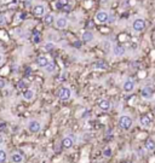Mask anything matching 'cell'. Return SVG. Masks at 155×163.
Here are the masks:
<instances>
[{"label":"cell","instance_id":"cell-4","mask_svg":"<svg viewBox=\"0 0 155 163\" xmlns=\"http://www.w3.org/2000/svg\"><path fill=\"white\" fill-rule=\"evenodd\" d=\"M108 18H109V13H108L106 10L98 11V12L96 13V16H95L96 22L99 23V24H106V23H108Z\"/></svg>","mask_w":155,"mask_h":163},{"label":"cell","instance_id":"cell-9","mask_svg":"<svg viewBox=\"0 0 155 163\" xmlns=\"http://www.w3.org/2000/svg\"><path fill=\"white\" fill-rule=\"evenodd\" d=\"M113 55L115 57H124L126 55V48L121 45H114L113 46Z\"/></svg>","mask_w":155,"mask_h":163},{"label":"cell","instance_id":"cell-3","mask_svg":"<svg viewBox=\"0 0 155 163\" xmlns=\"http://www.w3.org/2000/svg\"><path fill=\"white\" fill-rule=\"evenodd\" d=\"M32 12H33V15L36 16V17H44V16L47 13V8H46V6L42 5V4H35V5L33 6V8H32Z\"/></svg>","mask_w":155,"mask_h":163},{"label":"cell","instance_id":"cell-2","mask_svg":"<svg viewBox=\"0 0 155 163\" xmlns=\"http://www.w3.org/2000/svg\"><path fill=\"white\" fill-rule=\"evenodd\" d=\"M146 27H147V23H146L144 18H142V17H137V18H135L133 22H132V29H133L136 33H141V32H143V30L146 29Z\"/></svg>","mask_w":155,"mask_h":163},{"label":"cell","instance_id":"cell-7","mask_svg":"<svg viewBox=\"0 0 155 163\" xmlns=\"http://www.w3.org/2000/svg\"><path fill=\"white\" fill-rule=\"evenodd\" d=\"M136 88V83L132 79H126L123 83V91L125 93H132Z\"/></svg>","mask_w":155,"mask_h":163},{"label":"cell","instance_id":"cell-8","mask_svg":"<svg viewBox=\"0 0 155 163\" xmlns=\"http://www.w3.org/2000/svg\"><path fill=\"white\" fill-rule=\"evenodd\" d=\"M55 25L58 28V29H66L68 27V18L66 16H58L56 17L55 19Z\"/></svg>","mask_w":155,"mask_h":163},{"label":"cell","instance_id":"cell-15","mask_svg":"<svg viewBox=\"0 0 155 163\" xmlns=\"http://www.w3.org/2000/svg\"><path fill=\"white\" fill-rule=\"evenodd\" d=\"M49 58L46 57V56H39L38 58H36V64L40 67V68H45L47 64H49Z\"/></svg>","mask_w":155,"mask_h":163},{"label":"cell","instance_id":"cell-13","mask_svg":"<svg viewBox=\"0 0 155 163\" xmlns=\"http://www.w3.org/2000/svg\"><path fill=\"white\" fill-rule=\"evenodd\" d=\"M81 39H83V41H85V42H91V41L95 40V34H93L92 32H90V30H86V32L83 33Z\"/></svg>","mask_w":155,"mask_h":163},{"label":"cell","instance_id":"cell-22","mask_svg":"<svg viewBox=\"0 0 155 163\" xmlns=\"http://www.w3.org/2000/svg\"><path fill=\"white\" fill-rule=\"evenodd\" d=\"M7 161V154L0 149V163H5Z\"/></svg>","mask_w":155,"mask_h":163},{"label":"cell","instance_id":"cell-5","mask_svg":"<svg viewBox=\"0 0 155 163\" xmlns=\"http://www.w3.org/2000/svg\"><path fill=\"white\" fill-rule=\"evenodd\" d=\"M27 128L30 133H39L41 131V123L38 121V120H30L27 125Z\"/></svg>","mask_w":155,"mask_h":163},{"label":"cell","instance_id":"cell-21","mask_svg":"<svg viewBox=\"0 0 155 163\" xmlns=\"http://www.w3.org/2000/svg\"><path fill=\"white\" fill-rule=\"evenodd\" d=\"M53 48H56V45H55L53 42H46V44L44 45V50H45L46 52H50V51H52Z\"/></svg>","mask_w":155,"mask_h":163},{"label":"cell","instance_id":"cell-28","mask_svg":"<svg viewBox=\"0 0 155 163\" xmlns=\"http://www.w3.org/2000/svg\"><path fill=\"white\" fill-rule=\"evenodd\" d=\"M101 2H103V4H106V2H108V0H101Z\"/></svg>","mask_w":155,"mask_h":163},{"label":"cell","instance_id":"cell-10","mask_svg":"<svg viewBox=\"0 0 155 163\" xmlns=\"http://www.w3.org/2000/svg\"><path fill=\"white\" fill-rule=\"evenodd\" d=\"M62 146H63V149H66V150L72 149V148L74 146V139H73L70 135L64 137L63 140H62Z\"/></svg>","mask_w":155,"mask_h":163},{"label":"cell","instance_id":"cell-6","mask_svg":"<svg viewBox=\"0 0 155 163\" xmlns=\"http://www.w3.org/2000/svg\"><path fill=\"white\" fill-rule=\"evenodd\" d=\"M72 97V91L68 88V87H62L59 91H58V99L62 100V101H67L69 100Z\"/></svg>","mask_w":155,"mask_h":163},{"label":"cell","instance_id":"cell-24","mask_svg":"<svg viewBox=\"0 0 155 163\" xmlns=\"http://www.w3.org/2000/svg\"><path fill=\"white\" fill-rule=\"evenodd\" d=\"M103 155H104V157H110L112 156V149H106L103 151Z\"/></svg>","mask_w":155,"mask_h":163},{"label":"cell","instance_id":"cell-27","mask_svg":"<svg viewBox=\"0 0 155 163\" xmlns=\"http://www.w3.org/2000/svg\"><path fill=\"white\" fill-rule=\"evenodd\" d=\"M2 62H4V56H2L1 53H0V64H1Z\"/></svg>","mask_w":155,"mask_h":163},{"label":"cell","instance_id":"cell-25","mask_svg":"<svg viewBox=\"0 0 155 163\" xmlns=\"http://www.w3.org/2000/svg\"><path fill=\"white\" fill-rule=\"evenodd\" d=\"M96 67H98V69H107V64L106 63H97L96 64Z\"/></svg>","mask_w":155,"mask_h":163},{"label":"cell","instance_id":"cell-12","mask_svg":"<svg viewBox=\"0 0 155 163\" xmlns=\"http://www.w3.org/2000/svg\"><path fill=\"white\" fill-rule=\"evenodd\" d=\"M55 19H56V16L53 15V13H51V12H47L45 16H44V23L46 24V25H51V24H53L55 23Z\"/></svg>","mask_w":155,"mask_h":163},{"label":"cell","instance_id":"cell-23","mask_svg":"<svg viewBox=\"0 0 155 163\" xmlns=\"http://www.w3.org/2000/svg\"><path fill=\"white\" fill-rule=\"evenodd\" d=\"M27 87H28V82L27 81H23L22 80V81L18 83V88H21V89H24V88L27 89Z\"/></svg>","mask_w":155,"mask_h":163},{"label":"cell","instance_id":"cell-20","mask_svg":"<svg viewBox=\"0 0 155 163\" xmlns=\"http://www.w3.org/2000/svg\"><path fill=\"white\" fill-rule=\"evenodd\" d=\"M146 149H147L148 151H154L155 150V141L153 140V139L147 140V143H146Z\"/></svg>","mask_w":155,"mask_h":163},{"label":"cell","instance_id":"cell-19","mask_svg":"<svg viewBox=\"0 0 155 163\" xmlns=\"http://www.w3.org/2000/svg\"><path fill=\"white\" fill-rule=\"evenodd\" d=\"M44 70H45L47 74H52V73H55V70H56V64H55L53 62H49V64L44 68Z\"/></svg>","mask_w":155,"mask_h":163},{"label":"cell","instance_id":"cell-14","mask_svg":"<svg viewBox=\"0 0 155 163\" xmlns=\"http://www.w3.org/2000/svg\"><path fill=\"white\" fill-rule=\"evenodd\" d=\"M23 98H24V100H27V101H32V100L35 98V92H34L33 89L27 88V89L23 92Z\"/></svg>","mask_w":155,"mask_h":163},{"label":"cell","instance_id":"cell-11","mask_svg":"<svg viewBox=\"0 0 155 163\" xmlns=\"http://www.w3.org/2000/svg\"><path fill=\"white\" fill-rule=\"evenodd\" d=\"M110 101L109 100H107V99H101L99 101H98V108L102 110V111H104V112H107V111H109L110 110Z\"/></svg>","mask_w":155,"mask_h":163},{"label":"cell","instance_id":"cell-16","mask_svg":"<svg viewBox=\"0 0 155 163\" xmlns=\"http://www.w3.org/2000/svg\"><path fill=\"white\" fill-rule=\"evenodd\" d=\"M141 94L144 99H152L153 98V91L149 87H143L141 91Z\"/></svg>","mask_w":155,"mask_h":163},{"label":"cell","instance_id":"cell-29","mask_svg":"<svg viewBox=\"0 0 155 163\" xmlns=\"http://www.w3.org/2000/svg\"><path fill=\"white\" fill-rule=\"evenodd\" d=\"M154 112H155V106H154Z\"/></svg>","mask_w":155,"mask_h":163},{"label":"cell","instance_id":"cell-1","mask_svg":"<svg viewBox=\"0 0 155 163\" xmlns=\"http://www.w3.org/2000/svg\"><path fill=\"white\" fill-rule=\"evenodd\" d=\"M132 126H133V120H132L129 115H123V116H120V118H119V127H120L121 129L129 131V129L132 128Z\"/></svg>","mask_w":155,"mask_h":163},{"label":"cell","instance_id":"cell-26","mask_svg":"<svg viewBox=\"0 0 155 163\" xmlns=\"http://www.w3.org/2000/svg\"><path fill=\"white\" fill-rule=\"evenodd\" d=\"M5 86H6V82H5V80L0 78V88H4Z\"/></svg>","mask_w":155,"mask_h":163},{"label":"cell","instance_id":"cell-18","mask_svg":"<svg viewBox=\"0 0 155 163\" xmlns=\"http://www.w3.org/2000/svg\"><path fill=\"white\" fill-rule=\"evenodd\" d=\"M11 161L13 163H21L23 161V156L21 154H18V152H13L11 155Z\"/></svg>","mask_w":155,"mask_h":163},{"label":"cell","instance_id":"cell-17","mask_svg":"<svg viewBox=\"0 0 155 163\" xmlns=\"http://www.w3.org/2000/svg\"><path fill=\"white\" fill-rule=\"evenodd\" d=\"M140 122H141V126H143V127H150L152 126V120H150V117L148 115L142 116Z\"/></svg>","mask_w":155,"mask_h":163}]
</instances>
